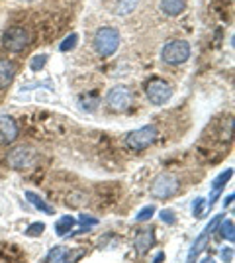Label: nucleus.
I'll return each mask as SVG.
<instances>
[{"instance_id": "1", "label": "nucleus", "mask_w": 235, "mask_h": 263, "mask_svg": "<svg viewBox=\"0 0 235 263\" xmlns=\"http://www.w3.org/2000/svg\"><path fill=\"white\" fill-rule=\"evenodd\" d=\"M92 45H94V51L100 55V57H110L120 47V32L116 28H112V26L98 28L96 33H94Z\"/></svg>"}, {"instance_id": "2", "label": "nucleus", "mask_w": 235, "mask_h": 263, "mask_svg": "<svg viewBox=\"0 0 235 263\" xmlns=\"http://www.w3.org/2000/svg\"><path fill=\"white\" fill-rule=\"evenodd\" d=\"M37 149H35L34 145H16V147H12L8 155H6V165L10 167V169H16V171H24V169H30V167H34L35 161H37Z\"/></svg>"}, {"instance_id": "3", "label": "nucleus", "mask_w": 235, "mask_h": 263, "mask_svg": "<svg viewBox=\"0 0 235 263\" xmlns=\"http://www.w3.org/2000/svg\"><path fill=\"white\" fill-rule=\"evenodd\" d=\"M192 47L186 40H173L168 44L163 45L161 49V59L167 65H182L190 59Z\"/></svg>"}, {"instance_id": "4", "label": "nucleus", "mask_w": 235, "mask_h": 263, "mask_svg": "<svg viewBox=\"0 0 235 263\" xmlns=\"http://www.w3.org/2000/svg\"><path fill=\"white\" fill-rule=\"evenodd\" d=\"M157 136H159L157 126L147 124V126H143V128H137V130H134V132H127V136L123 138V143H125L130 149H134V152H141V149H147L151 143L155 142Z\"/></svg>"}, {"instance_id": "5", "label": "nucleus", "mask_w": 235, "mask_h": 263, "mask_svg": "<svg viewBox=\"0 0 235 263\" xmlns=\"http://www.w3.org/2000/svg\"><path fill=\"white\" fill-rule=\"evenodd\" d=\"M30 42H32L30 32L24 26H10L6 32L2 33V45L10 53H20L24 49H28Z\"/></svg>"}, {"instance_id": "6", "label": "nucleus", "mask_w": 235, "mask_h": 263, "mask_svg": "<svg viewBox=\"0 0 235 263\" xmlns=\"http://www.w3.org/2000/svg\"><path fill=\"white\" fill-rule=\"evenodd\" d=\"M145 97L153 106H163L173 99V87L165 79L153 77L145 83Z\"/></svg>"}, {"instance_id": "7", "label": "nucleus", "mask_w": 235, "mask_h": 263, "mask_svg": "<svg viewBox=\"0 0 235 263\" xmlns=\"http://www.w3.org/2000/svg\"><path fill=\"white\" fill-rule=\"evenodd\" d=\"M225 216L224 214H216V216H212V220L206 224V228L202 230V234L194 240V243H192L190 252H188V259H186V263H196V257L200 255L206 248H208V240H210V236H212L213 232L218 230V226H220V222L224 220Z\"/></svg>"}, {"instance_id": "8", "label": "nucleus", "mask_w": 235, "mask_h": 263, "mask_svg": "<svg viewBox=\"0 0 235 263\" xmlns=\"http://www.w3.org/2000/svg\"><path fill=\"white\" fill-rule=\"evenodd\" d=\"M106 104L112 112H125L134 104L132 88L125 87V85H118V87L110 88V92L106 95Z\"/></svg>"}, {"instance_id": "9", "label": "nucleus", "mask_w": 235, "mask_h": 263, "mask_svg": "<svg viewBox=\"0 0 235 263\" xmlns=\"http://www.w3.org/2000/svg\"><path fill=\"white\" fill-rule=\"evenodd\" d=\"M179 189V179L170 173H161L155 177L153 185H151V195L155 198H168L173 197Z\"/></svg>"}, {"instance_id": "10", "label": "nucleus", "mask_w": 235, "mask_h": 263, "mask_svg": "<svg viewBox=\"0 0 235 263\" xmlns=\"http://www.w3.org/2000/svg\"><path fill=\"white\" fill-rule=\"evenodd\" d=\"M84 253H87L84 248L71 250V248H65V246H55V248L49 250L47 257H45V263H77Z\"/></svg>"}, {"instance_id": "11", "label": "nucleus", "mask_w": 235, "mask_h": 263, "mask_svg": "<svg viewBox=\"0 0 235 263\" xmlns=\"http://www.w3.org/2000/svg\"><path fill=\"white\" fill-rule=\"evenodd\" d=\"M18 136H20V128L16 120L8 114H2L0 116V145H10L18 140Z\"/></svg>"}, {"instance_id": "12", "label": "nucleus", "mask_w": 235, "mask_h": 263, "mask_svg": "<svg viewBox=\"0 0 235 263\" xmlns=\"http://www.w3.org/2000/svg\"><path fill=\"white\" fill-rule=\"evenodd\" d=\"M155 246V230L153 228H145L139 230L134 238V248L137 253H147Z\"/></svg>"}, {"instance_id": "13", "label": "nucleus", "mask_w": 235, "mask_h": 263, "mask_svg": "<svg viewBox=\"0 0 235 263\" xmlns=\"http://www.w3.org/2000/svg\"><path fill=\"white\" fill-rule=\"evenodd\" d=\"M16 79V63L12 59H0V90L8 88Z\"/></svg>"}, {"instance_id": "14", "label": "nucleus", "mask_w": 235, "mask_h": 263, "mask_svg": "<svg viewBox=\"0 0 235 263\" xmlns=\"http://www.w3.org/2000/svg\"><path fill=\"white\" fill-rule=\"evenodd\" d=\"M159 8L165 16L177 18L186 10V0H159Z\"/></svg>"}, {"instance_id": "15", "label": "nucleus", "mask_w": 235, "mask_h": 263, "mask_svg": "<svg viewBox=\"0 0 235 263\" xmlns=\"http://www.w3.org/2000/svg\"><path fill=\"white\" fill-rule=\"evenodd\" d=\"M77 226V218L71 216V214H65L55 222V234L57 236H67L73 232V228Z\"/></svg>"}, {"instance_id": "16", "label": "nucleus", "mask_w": 235, "mask_h": 263, "mask_svg": "<svg viewBox=\"0 0 235 263\" xmlns=\"http://www.w3.org/2000/svg\"><path fill=\"white\" fill-rule=\"evenodd\" d=\"M26 198H28V200H30V202H32V204H34V206L39 210V212H44V214H49V216H51V214H55V210L51 209V204H47V202H45V200L39 197V195H35L34 191H26Z\"/></svg>"}, {"instance_id": "17", "label": "nucleus", "mask_w": 235, "mask_h": 263, "mask_svg": "<svg viewBox=\"0 0 235 263\" xmlns=\"http://www.w3.org/2000/svg\"><path fill=\"white\" fill-rule=\"evenodd\" d=\"M137 4H139V0H118L116 8H114V14L116 16H130L137 8Z\"/></svg>"}, {"instance_id": "18", "label": "nucleus", "mask_w": 235, "mask_h": 263, "mask_svg": "<svg viewBox=\"0 0 235 263\" xmlns=\"http://www.w3.org/2000/svg\"><path fill=\"white\" fill-rule=\"evenodd\" d=\"M218 230H220V236L227 241H235V226H233V220L231 218H224L220 222V226H218Z\"/></svg>"}, {"instance_id": "19", "label": "nucleus", "mask_w": 235, "mask_h": 263, "mask_svg": "<svg viewBox=\"0 0 235 263\" xmlns=\"http://www.w3.org/2000/svg\"><path fill=\"white\" fill-rule=\"evenodd\" d=\"M231 177H233V169L229 167V169H225L224 173H220L212 181V191H224V186L231 181Z\"/></svg>"}, {"instance_id": "20", "label": "nucleus", "mask_w": 235, "mask_h": 263, "mask_svg": "<svg viewBox=\"0 0 235 263\" xmlns=\"http://www.w3.org/2000/svg\"><path fill=\"white\" fill-rule=\"evenodd\" d=\"M67 204L75 206V209H80V206L89 204V193H82V191H75V193H71L69 198H67Z\"/></svg>"}, {"instance_id": "21", "label": "nucleus", "mask_w": 235, "mask_h": 263, "mask_svg": "<svg viewBox=\"0 0 235 263\" xmlns=\"http://www.w3.org/2000/svg\"><path fill=\"white\" fill-rule=\"evenodd\" d=\"M206 209H208V204H206V198L198 197L194 202H192V216L196 220H200L204 214H206Z\"/></svg>"}, {"instance_id": "22", "label": "nucleus", "mask_w": 235, "mask_h": 263, "mask_svg": "<svg viewBox=\"0 0 235 263\" xmlns=\"http://www.w3.org/2000/svg\"><path fill=\"white\" fill-rule=\"evenodd\" d=\"M78 44V33H69L67 37L59 44V51H63V53H67L71 49H75Z\"/></svg>"}, {"instance_id": "23", "label": "nucleus", "mask_w": 235, "mask_h": 263, "mask_svg": "<svg viewBox=\"0 0 235 263\" xmlns=\"http://www.w3.org/2000/svg\"><path fill=\"white\" fill-rule=\"evenodd\" d=\"M155 206L153 204H149V206H143V209L139 210L137 214H135V222H149V220L153 218V214H155Z\"/></svg>"}, {"instance_id": "24", "label": "nucleus", "mask_w": 235, "mask_h": 263, "mask_svg": "<svg viewBox=\"0 0 235 263\" xmlns=\"http://www.w3.org/2000/svg\"><path fill=\"white\" fill-rule=\"evenodd\" d=\"M77 224H82L87 230H90L92 226H98V218H96V216H90L87 212H80L77 218Z\"/></svg>"}, {"instance_id": "25", "label": "nucleus", "mask_w": 235, "mask_h": 263, "mask_svg": "<svg viewBox=\"0 0 235 263\" xmlns=\"http://www.w3.org/2000/svg\"><path fill=\"white\" fill-rule=\"evenodd\" d=\"M47 55L45 53H41V55H35V57H32V61H30V69L32 71H41L45 67V63H47Z\"/></svg>"}, {"instance_id": "26", "label": "nucleus", "mask_w": 235, "mask_h": 263, "mask_svg": "<svg viewBox=\"0 0 235 263\" xmlns=\"http://www.w3.org/2000/svg\"><path fill=\"white\" fill-rule=\"evenodd\" d=\"M45 232V224L44 222H34L28 230H26V236H30V238H37V236H41Z\"/></svg>"}, {"instance_id": "27", "label": "nucleus", "mask_w": 235, "mask_h": 263, "mask_svg": "<svg viewBox=\"0 0 235 263\" xmlns=\"http://www.w3.org/2000/svg\"><path fill=\"white\" fill-rule=\"evenodd\" d=\"M161 220L167 224V226H175L177 224V214H175V210H170V209H165V210H161Z\"/></svg>"}, {"instance_id": "28", "label": "nucleus", "mask_w": 235, "mask_h": 263, "mask_svg": "<svg viewBox=\"0 0 235 263\" xmlns=\"http://www.w3.org/2000/svg\"><path fill=\"white\" fill-rule=\"evenodd\" d=\"M98 102H100V99H98L96 95H90V97H84V102H82V108L94 110L96 106H98Z\"/></svg>"}, {"instance_id": "29", "label": "nucleus", "mask_w": 235, "mask_h": 263, "mask_svg": "<svg viewBox=\"0 0 235 263\" xmlns=\"http://www.w3.org/2000/svg\"><path fill=\"white\" fill-rule=\"evenodd\" d=\"M220 257H222V261L231 263V261H233V248H222Z\"/></svg>"}, {"instance_id": "30", "label": "nucleus", "mask_w": 235, "mask_h": 263, "mask_svg": "<svg viewBox=\"0 0 235 263\" xmlns=\"http://www.w3.org/2000/svg\"><path fill=\"white\" fill-rule=\"evenodd\" d=\"M163 259H165V252H159L155 255V259H153V263H163Z\"/></svg>"}, {"instance_id": "31", "label": "nucleus", "mask_w": 235, "mask_h": 263, "mask_svg": "<svg viewBox=\"0 0 235 263\" xmlns=\"http://www.w3.org/2000/svg\"><path fill=\"white\" fill-rule=\"evenodd\" d=\"M233 204V195H229V197H225L224 198V206L227 209V206H231Z\"/></svg>"}, {"instance_id": "32", "label": "nucleus", "mask_w": 235, "mask_h": 263, "mask_svg": "<svg viewBox=\"0 0 235 263\" xmlns=\"http://www.w3.org/2000/svg\"><path fill=\"white\" fill-rule=\"evenodd\" d=\"M200 263H216V259H213V257H204Z\"/></svg>"}, {"instance_id": "33", "label": "nucleus", "mask_w": 235, "mask_h": 263, "mask_svg": "<svg viewBox=\"0 0 235 263\" xmlns=\"http://www.w3.org/2000/svg\"><path fill=\"white\" fill-rule=\"evenodd\" d=\"M24 2H34V0H24Z\"/></svg>"}]
</instances>
